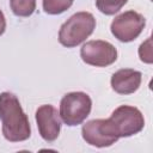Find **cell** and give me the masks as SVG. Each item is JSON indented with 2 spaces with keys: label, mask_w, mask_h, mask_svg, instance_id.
<instances>
[{
  "label": "cell",
  "mask_w": 153,
  "mask_h": 153,
  "mask_svg": "<svg viewBox=\"0 0 153 153\" xmlns=\"http://www.w3.org/2000/svg\"><path fill=\"white\" fill-rule=\"evenodd\" d=\"M0 121L2 135L10 142L25 141L31 135V127L18 98L11 92L0 93Z\"/></svg>",
  "instance_id": "1"
},
{
  "label": "cell",
  "mask_w": 153,
  "mask_h": 153,
  "mask_svg": "<svg viewBox=\"0 0 153 153\" xmlns=\"http://www.w3.org/2000/svg\"><path fill=\"white\" fill-rule=\"evenodd\" d=\"M106 129L115 136L129 137L140 133L145 127L142 112L130 105H121L116 108L111 116L105 120Z\"/></svg>",
  "instance_id": "2"
},
{
  "label": "cell",
  "mask_w": 153,
  "mask_h": 153,
  "mask_svg": "<svg viewBox=\"0 0 153 153\" xmlns=\"http://www.w3.org/2000/svg\"><path fill=\"white\" fill-rule=\"evenodd\" d=\"M96 29V19L90 12H78L60 27L59 42L66 48H74L88 38Z\"/></svg>",
  "instance_id": "3"
},
{
  "label": "cell",
  "mask_w": 153,
  "mask_h": 153,
  "mask_svg": "<svg viewBox=\"0 0 153 153\" xmlns=\"http://www.w3.org/2000/svg\"><path fill=\"white\" fill-rule=\"evenodd\" d=\"M92 109V100L85 92H69L65 94L60 102V117L61 121L74 127L81 124Z\"/></svg>",
  "instance_id": "4"
},
{
  "label": "cell",
  "mask_w": 153,
  "mask_h": 153,
  "mask_svg": "<svg viewBox=\"0 0 153 153\" xmlns=\"http://www.w3.org/2000/svg\"><path fill=\"white\" fill-rule=\"evenodd\" d=\"M146 25L145 17L136 11H126L111 22V33L121 42L128 43L136 39Z\"/></svg>",
  "instance_id": "5"
},
{
  "label": "cell",
  "mask_w": 153,
  "mask_h": 153,
  "mask_svg": "<svg viewBox=\"0 0 153 153\" xmlns=\"http://www.w3.org/2000/svg\"><path fill=\"white\" fill-rule=\"evenodd\" d=\"M80 56L86 65L94 67H106L117 60V50L111 43L96 39L88 41L81 47Z\"/></svg>",
  "instance_id": "6"
},
{
  "label": "cell",
  "mask_w": 153,
  "mask_h": 153,
  "mask_svg": "<svg viewBox=\"0 0 153 153\" xmlns=\"http://www.w3.org/2000/svg\"><path fill=\"white\" fill-rule=\"evenodd\" d=\"M35 118L39 135L44 141L53 142L59 137L61 130V117L53 105H41L36 110Z\"/></svg>",
  "instance_id": "7"
},
{
  "label": "cell",
  "mask_w": 153,
  "mask_h": 153,
  "mask_svg": "<svg viewBox=\"0 0 153 153\" xmlns=\"http://www.w3.org/2000/svg\"><path fill=\"white\" fill-rule=\"evenodd\" d=\"M82 139L94 147H109L114 145L118 137L112 135L105 127V120H91L81 128Z\"/></svg>",
  "instance_id": "8"
},
{
  "label": "cell",
  "mask_w": 153,
  "mask_h": 153,
  "mask_svg": "<svg viewBox=\"0 0 153 153\" xmlns=\"http://www.w3.org/2000/svg\"><path fill=\"white\" fill-rule=\"evenodd\" d=\"M142 74L131 68H122L115 72L111 76V87L120 94H131L141 85Z\"/></svg>",
  "instance_id": "9"
},
{
  "label": "cell",
  "mask_w": 153,
  "mask_h": 153,
  "mask_svg": "<svg viewBox=\"0 0 153 153\" xmlns=\"http://www.w3.org/2000/svg\"><path fill=\"white\" fill-rule=\"evenodd\" d=\"M10 7L17 17H30L36 10V0H10Z\"/></svg>",
  "instance_id": "10"
},
{
  "label": "cell",
  "mask_w": 153,
  "mask_h": 153,
  "mask_svg": "<svg viewBox=\"0 0 153 153\" xmlns=\"http://www.w3.org/2000/svg\"><path fill=\"white\" fill-rule=\"evenodd\" d=\"M74 0H43V10L48 14H61L67 11Z\"/></svg>",
  "instance_id": "11"
},
{
  "label": "cell",
  "mask_w": 153,
  "mask_h": 153,
  "mask_svg": "<svg viewBox=\"0 0 153 153\" xmlns=\"http://www.w3.org/2000/svg\"><path fill=\"white\" fill-rule=\"evenodd\" d=\"M127 1L128 0H96V6L102 13L112 16L117 13L127 4Z\"/></svg>",
  "instance_id": "12"
},
{
  "label": "cell",
  "mask_w": 153,
  "mask_h": 153,
  "mask_svg": "<svg viewBox=\"0 0 153 153\" xmlns=\"http://www.w3.org/2000/svg\"><path fill=\"white\" fill-rule=\"evenodd\" d=\"M139 56L141 61L146 63L152 62V53H151V38H147L146 42H143L139 48Z\"/></svg>",
  "instance_id": "13"
},
{
  "label": "cell",
  "mask_w": 153,
  "mask_h": 153,
  "mask_svg": "<svg viewBox=\"0 0 153 153\" xmlns=\"http://www.w3.org/2000/svg\"><path fill=\"white\" fill-rule=\"evenodd\" d=\"M5 30H6V19H5L2 11L0 10V36L5 32Z\"/></svg>",
  "instance_id": "14"
}]
</instances>
